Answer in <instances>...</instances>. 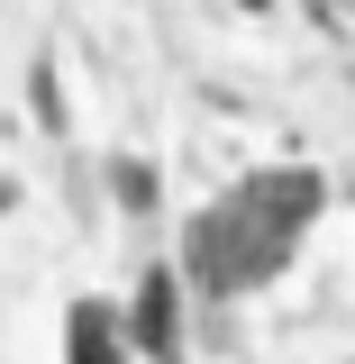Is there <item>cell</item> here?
Returning a JSON list of instances; mask_svg holds the SVG:
<instances>
[{
    "mask_svg": "<svg viewBox=\"0 0 355 364\" xmlns=\"http://www.w3.org/2000/svg\"><path fill=\"white\" fill-rule=\"evenodd\" d=\"M319 200H328V182L310 164H273V173H246L228 200H210L201 219L182 228V282L201 291V301H237V291H255L273 273L292 264V246H301V228L319 219Z\"/></svg>",
    "mask_w": 355,
    "mask_h": 364,
    "instance_id": "6da1fadb",
    "label": "cell"
},
{
    "mask_svg": "<svg viewBox=\"0 0 355 364\" xmlns=\"http://www.w3.org/2000/svg\"><path fill=\"white\" fill-rule=\"evenodd\" d=\"M174 310H182V273L155 264L146 282H137V301H128V346H146L155 364H182V328H174Z\"/></svg>",
    "mask_w": 355,
    "mask_h": 364,
    "instance_id": "7a4b0ae2",
    "label": "cell"
},
{
    "mask_svg": "<svg viewBox=\"0 0 355 364\" xmlns=\"http://www.w3.org/2000/svg\"><path fill=\"white\" fill-rule=\"evenodd\" d=\"M64 364H128V318L110 301H73L64 310Z\"/></svg>",
    "mask_w": 355,
    "mask_h": 364,
    "instance_id": "3957f363",
    "label": "cell"
},
{
    "mask_svg": "<svg viewBox=\"0 0 355 364\" xmlns=\"http://www.w3.org/2000/svg\"><path fill=\"white\" fill-rule=\"evenodd\" d=\"M28 109H37V128H46V136H64V128H73V109H64V73H55V55H37V64H28Z\"/></svg>",
    "mask_w": 355,
    "mask_h": 364,
    "instance_id": "277c9868",
    "label": "cell"
},
{
    "mask_svg": "<svg viewBox=\"0 0 355 364\" xmlns=\"http://www.w3.org/2000/svg\"><path fill=\"white\" fill-rule=\"evenodd\" d=\"M110 191H119V210H155V191H164V182H155V164H146V155H110Z\"/></svg>",
    "mask_w": 355,
    "mask_h": 364,
    "instance_id": "5b68a950",
    "label": "cell"
},
{
    "mask_svg": "<svg viewBox=\"0 0 355 364\" xmlns=\"http://www.w3.org/2000/svg\"><path fill=\"white\" fill-rule=\"evenodd\" d=\"M9 200H18V182H0V210H9Z\"/></svg>",
    "mask_w": 355,
    "mask_h": 364,
    "instance_id": "8992f818",
    "label": "cell"
}]
</instances>
